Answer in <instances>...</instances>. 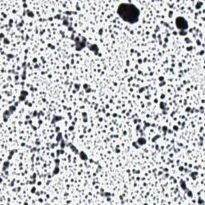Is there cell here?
<instances>
[{
	"instance_id": "6da1fadb",
	"label": "cell",
	"mask_w": 205,
	"mask_h": 205,
	"mask_svg": "<svg viewBox=\"0 0 205 205\" xmlns=\"http://www.w3.org/2000/svg\"><path fill=\"white\" fill-rule=\"evenodd\" d=\"M118 14L124 21L135 23L140 18V10L131 3H122L118 8Z\"/></svg>"
},
{
	"instance_id": "7a4b0ae2",
	"label": "cell",
	"mask_w": 205,
	"mask_h": 205,
	"mask_svg": "<svg viewBox=\"0 0 205 205\" xmlns=\"http://www.w3.org/2000/svg\"><path fill=\"white\" fill-rule=\"evenodd\" d=\"M175 23H176V26L180 30H186L188 27V24H187V22L186 21V19H184L183 17H178L176 19V21H175Z\"/></svg>"
},
{
	"instance_id": "3957f363",
	"label": "cell",
	"mask_w": 205,
	"mask_h": 205,
	"mask_svg": "<svg viewBox=\"0 0 205 205\" xmlns=\"http://www.w3.org/2000/svg\"><path fill=\"white\" fill-rule=\"evenodd\" d=\"M138 143H140V144H144V143H146V141H145L144 139H139Z\"/></svg>"
}]
</instances>
